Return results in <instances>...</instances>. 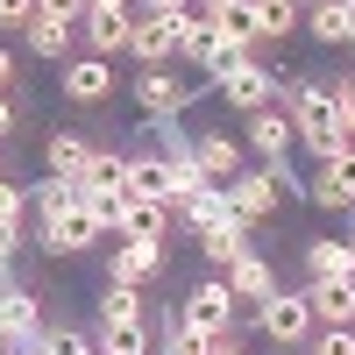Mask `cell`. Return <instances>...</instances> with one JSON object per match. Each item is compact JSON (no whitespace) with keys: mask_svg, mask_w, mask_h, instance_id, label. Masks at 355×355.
<instances>
[{"mask_svg":"<svg viewBox=\"0 0 355 355\" xmlns=\"http://www.w3.org/2000/svg\"><path fill=\"white\" fill-rule=\"evenodd\" d=\"M214 93L234 107V114H256V107H277V93H284V78L263 64V57H227V64L206 78Z\"/></svg>","mask_w":355,"mask_h":355,"instance_id":"obj_1","label":"cell"},{"mask_svg":"<svg viewBox=\"0 0 355 355\" xmlns=\"http://www.w3.org/2000/svg\"><path fill=\"white\" fill-rule=\"evenodd\" d=\"M128 93H135V107H142V121H185L192 100H199V85L178 78L171 64H157V71H135Z\"/></svg>","mask_w":355,"mask_h":355,"instance_id":"obj_2","label":"cell"},{"mask_svg":"<svg viewBox=\"0 0 355 355\" xmlns=\"http://www.w3.org/2000/svg\"><path fill=\"white\" fill-rule=\"evenodd\" d=\"M234 313H242V306H234V291H227L220 277H199L171 320H178V327H192L199 341H214V334H234Z\"/></svg>","mask_w":355,"mask_h":355,"instance_id":"obj_3","label":"cell"},{"mask_svg":"<svg viewBox=\"0 0 355 355\" xmlns=\"http://www.w3.org/2000/svg\"><path fill=\"white\" fill-rule=\"evenodd\" d=\"M256 334L284 348V355H299L313 341V306H306V291H277V299H263L256 306Z\"/></svg>","mask_w":355,"mask_h":355,"instance_id":"obj_4","label":"cell"},{"mask_svg":"<svg viewBox=\"0 0 355 355\" xmlns=\"http://www.w3.org/2000/svg\"><path fill=\"white\" fill-rule=\"evenodd\" d=\"M220 192H227V206H234V220H249V227H263V220L284 206V185H277L270 164H249L242 178H227Z\"/></svg>","mask_w":355,"mask_h":355,"instance_id":"obj_5","label":"cell"},{"mask_svg":"<svg viewBox=\"0 0 355 355\" xmlns=\"http://www.w3.org/2000/svg\"><path fill=\"white\" fill-rule=\"evenodd\" d=\"M242 150H249L256 164H284L291 150H299L291 114H284V107H256V114H242Z\"/></svg>","mask_w":355,"mask_h":355,"instance_id":"obj_6","label":"cell"},{"mask_svg":"<svg viewBox=\"0 0 355 355\" xmlns=\"http://www.w3.org/2000/svg\"><path fill=\"white\" fill-rule=\"evenodd\" d=\"M57 93H64L71 107H100V100H114V64L93 57V50H78V57L57 64Z\"/></svg>","mask_w":355,"mask_h":355,"instance_id":"obj_7","label":"cell"},{"mask_svg":"<svg viewBox=\"0 0 355 355\" xmlns=\"http://www.w3.org/2000/svg\"><path fill=\"white\" fill-rule=\"evenodd\" d=\"M185 15V8H178ZM178 15H150V8H135V36H128V57L142 71H157V64H171L178 57Z\"/></svg>","mask_w":355,"mask_h":355,"instance_id":"obj_8","label":"cell"},{"mask_svg":"<svg viewBox=\"0 0 355 355\" xmlns=\"http://www.w3.org/2000/svg\"><path fill=\"white\" fill-rule=\"evenodd\" d=\"M306 284H355V249H348V234H306Z\"/></svg>","mask_w":355,"mask_h":355,"instance_id":"obj_9","label":"cell"},{"mask_svg":"<svg viewBox=\"0 0 355 355\" xmlns=\"http://www.w3.org/2000/svg\"><path fill=\"white\" fill-rule=\"evenodd\" d=\"M284 114H291V128H334L341 114H334V78H291L284 85Z\"/></svg>","mask_w":355,"mask_h":355,"instance_id":"obj_10","label":"cell"},{"mask_svg":"<svg viewBox=\"0 0 355 355\" xmlns=\"http://www.w3.org/2000/svg\"><path fill=\"white\" fill-rule=\"evenodd\" d=\"M43 327H50V320H43V299H36V291H28V284H0V334H8L15 348H36Z\"/></svg>","mask_w":355,"mask_h":355,"instance_id":"obj_11","label":"cell"},{"mask_svg":"<svg viewBox=\"0 0 355 355\" xmlns=\"http://www.w3.org/2000/svg\"><path fill=\"white\" fill-rule=\"evenodd\" d=\"M178 57H185L192 71H206V78H214V71L227 64V43H220V28L206 21L199 8H185V15H178Z\"/></svg>","mask_w":355,"mask_h":355,"instance_id":"obj_12","label":"cell"},{"mask_svg":"<svg viewBox=\"0 0 355 355\" xmlns=\"http://www.w3.org/2000/svg\"><path fill=\"white\" fill-rule=\"evenodd\" d=\"M220 284L234 291V306H263V299H277V291H284V284H277V263H270V256H256V249H249V256H234L227 270H220Z\"/></svg>","mask_w":355,"mask_h":355,"instance_id":"obj_13","label":"cell"},{"mask_svg":"<svg viewBox=\"0 0 355 355\" xmlns=\"http://www.w3.org/2000/svg\"><path fill=\"white\" fill-rule=\"evenodd\" d=\"M192 164L214 178V185H227V178H242V171H249V150H242V135L206 128V135H192Z\"/></svg>","mask_w":355,"mask_h":355,"instance_id":"obj_14","label":"cell"},{"mask_svg":"<svg viewBox=\"0 0 355 355\" xmlns=\"http://www.w3.org/2000/svg\"><path fill=\"white\" fill-rule=\"evenodd\" d=\"M36 234H43L50 256H85L93 242H107V227L85 214V206H71V214H57V220H36Z\"/></svg>","mask_w":355,"mask_h":355,"instance_id":"obj_15","label":"cell"},{"mask_svg":"<svg viewBox=\"0 0 355 355\" xmlns=\"http://www.w3.org/2000/svg\"><path fill=\"white\" fill-rule=\"evenodd\" d=\"M164 270V242H121V234H114V249H107V284H150Z\"/></svg>","mask_w":355,"mask_h":355,"instance_id":"obj_16","label":"cell"},{"mask_svg":"<svg viewBox=\"0 0 355 355\" xmlns=\"http://www.w3.org/2000/svg\"><path fill=\"white\" fill-rule=\"evenodd\" d=\"M306 199L320 206V214H341V206H355V150L334 157V164H320V171L306 178Z\"/></svg>","mask_w":355,"mask_h":355,"instance_id":"obj_17","label":"cell"},{"mask_svg":"<svg viewBox=\"0 0 355 355\" xmlns=\"http://www.w3.org/2000/svg\"><path fill=\"white\" fill-rule=\"evenodd\" d=\"M114 234H121V242H164V234H171V206L164 199H121Z\"/></svg>","mask_w":355,"mask_h":355,"instance_id":"obj_18","label":"cell"},{"mask_svg":"<svg viewBox=\"0 0 355 355\" xmlns=\"http://www.w3.org/2000/svg\"><path fill=\"white\" fill-rule=\"evenodd\" d=\"M299 28H306V36L313 43H348L355 36V8H348V0H306V15H299Z\"/></svg>","mask_w":355,"mask_h":355,"instance_id":"obj_19","label":"cell"},{"mask_svg":"<svg viewBox=\"0 0 355 355\" xmlns=\"http://www.w3.org/2000/svg\"><path fill=\"white\" fill-rule=\"evenodd\" d=\"M85 164H93V142L85 135H71V128L43 135V178H85Z\"/></svg>","mask_w":355,"mask_h":355,"instance_id":"obj_20","label":"cell"},{"mask_svg":"<svg viewBox=\"0 0 355 355\" xmlns=\"http://www.w3.org/2000/svg\"><path fill=\"white\" fill-rule=\"evenodd\" d=\"M78 36H85V50L93 57H128V36H135V15H85L78 21Z\"/></svg>","mask_w":355,"mask_h":355,"instance_id":"obj_21","label":"cell"},{"mask_svg":"<svg viewBox=\"0 0 355 355\" xmlns=\"http://www.w3.org/2000/svg\"><path fill=\"white\" fill-rule=\"evenodd\" d=\"M21 43H28V57H43V64H64V57H78V28L71 21H28L21 28Z\"/></svg>","mask_w":355,"mask_h":355,"instance_id":"obj_22","label":"cell"},{"mask_svg":"<svg viewBox=\"0 0 355 355\" xmlns=\"http://www.w3.org/2000/svg\"><path fill=\"white\" fill-rule=\"evenodd\" d=\"M192 242L206 249V263H214V270H227L234 256H249V249H256V227H249V220H220V227L192 234Z\"/></svg>","mask_w":355,"mask_h":355,"instance_id":"obj_23","label":"cell"},{"mask_svg":"<svg viewBox=\"0 0 355 355\" xmlns=\"http://www.w3.org/2000/svg\"><path fill=\"white\" fill-rule=\"evenodd\" d=\"M313 306V327H355V284H299Z\"/></svg>","mask_w":355,"mask_h":355,"instance_id":"obj_24","label":"cell"},{"mask_svg":"<svg viewBox=\"0 0 355 355\" xmlns=\"http://www.w3.org/2000/svg\"><path fill=\"white\" fill-rule=\"evenodd\" d=\"M171 220L185 227V234H206V227L234 220V206H227V192H220V185H206V192H192L185 206H171Z\"/></svg>","mask_w":355,"mask_h":355,"instance_id":"obj_25","label":"cell"},{"mask_svg":"<svg viewBox=\"0 0 355 355\" xmlns=\"http://www.w3.org/2000/svg\"><path fill=\"white\" fill-rule=\"evenodd\" d=\"M306 15V0H249V28H256V43H284L291 28H299Z\"/></svg>","mask_w":355,"mask_h":355,"instance_id":"obj_26","label":"cell"},{"mask_svg":"<svg viewBox=\"0 0 355 355\" xmlns=\"http://www.w3.org/2000/svg\"><path fill=\"white\" fill-rule=\"evenodd\" d=\"M121 192H128V199H164V206H171V164H164L157 150H150V157H128Z\"/></svg>","mask_w":355,"mask_h":355,"instance_id":"obj_27","label":"cell"},{"mask_svg":"<svg viewBox=\"0 0 355 355\" xmlns=\"http://www.w3.org/2000/svg\"><path fill=\"white\" fill-rule=\"evenodd\" d=\"M78 178H43V185H28V214H36V220H57V214H71V206H78Z\"/></svg>","mask_w":355,"mask_h":355,"instance_id":"obj_28","label":"cell"},{"mask_svg":"<svg viewBox=\"0 0 355 355\" xmlns=\"http://www.w3.org/2000/svg\"><path fill=\"white\" fill-rule=\"evenodd\" d=\"M93 348H100V355H157V334L142 327V320H121V327H100Z\"/></svg>","mask_w":355,"mask_h":355,"instance_id":"obj_29","label":"cell"},{"mask_svg":"<svg viewBox=\"0 0 355 355\" xmlns=\"http://www.w3.org/2000/svg\"><path fill=\"white\" fill-rule=\"evenodd\" d=\"M121 320H142V291L135 284H107L100 291V327H121Z\"/></svg>","mask_w":355,"mask_h":355,"instance_id":"obj_30","label":"cell"},{"mask_svg":"<svg viewBox=\"0 0 355 355\" xmlns=\"http://www.w3.org/2000/svg\"><path fill=\"white\" fill-rule=\"evenodd\" d=\"M121 178H128V157H121V150H100V142H93V164H85L78 185H114V192H121Z\"/></svg>","mask_w":355,"mask_h":355,"instance_id":"obj_31","label":"cell"},{"mask_svg":"<svg viewBox=\"0 0 355 355\" xmlns=\"http://www.w3.org/2000/svg\"><path fill=\"white\" fill-rule=\"evenodd\" d=\"M21 220H28V185L0 178V234H21Z\"/></svg>","mask_w":355,"mask_h":355,"instance_id":"obj_32","label":"cell"},{"mask_svg":"<svg viewBox=\"0 0 355 355\" xmlns=\"http://www.w3.org/2000/svg\"><path fill=\"white\" fill-rule=\"evenodd\" d=\"M36 348H43V355H93V334H78V327H64V320H57V327H43Z\"/></svg>","mask_w":355,"mask_h":355,"instance_id":"obj_33","label":"cell"},{"mask_svg":"<svg viewBox=\"0 0 355 355\" xmlns=\"http://www.w3.org/2000/svg\"><path fill=\"white\" fill-rule=\"evenodd\" d=\"M157 355H206V341L192 327H178V320H164L157 327Z\"/></svg>","mask_w":355,"mask_h":355,"instance_id":"obj_34","label":"cell"},{"mask_svg":"<svg viewBox=\"0 0 355 355\" xmlns=\"http://www.w3.org/2000/svg\"><path fill=\"white\" fill-rule=\"evenodd\" d=\"M306 355H355V327H313Z\"/></svg>","mask_w":355,"mask_h":355,"instance_id":"obj_35","label":"cell"},{"mask_svg":"<svg viewBox=\"0 0 355 355\" xmlns=\"http://www.w3.org/2000/svg\"><path fill=\"white\" fill-rule=\"evenodd\" d=\"M36 21V0H0V36H21Z\"/></svg>","mask_w":355,"mask_h":355,"instance_id":"obj_36","label":"cell"},{"mask_svg":"<svg viewBox=\"0 0 355 355\" xmlns=\"http://www.w3.org/2000/svg\"><path fill=\"white\" fill-rule=\"evenodd\" d=\"M36 15H43V21H71V28H78V21H85V0H36Z\"/></svg>","mask_w":355,"mask_h":355,"instance_id":"obj_37","label":"cell"},{"mask_svg":"<svg viewBox=\"0 0 355 355\" xmlns=\"http://www.w3.org/2000/svg\"><path fill=\"white\" fill-rule=\"evenodd\" d=\"M334 114H341V128L355 135V78H334Z\"/></svg>","mask_w":355,"mask_h":355,"instance_id":"obj_38","label":"cell"},{"mask_svg":"<svg viewBox=\"0 0 355 355\" xmlns=\"http://www.w3.org/2000/svg\"><path fill=\"white\" fill-rule=\"evenodd\" d=\"M15 78H21V57L8 50V36H0V93H15Z\"/></svg>","mask_w":355,"mask_h":355,"instance_id":"obj_39","label":"cell"},{"mask_svg":"<svg viewBox=\"0 0 355 355\" xmlns=\"http://www.w3.org/2000/svg\"><path fill=\"white\" fill-rule=\"evenodd\" d=\"M15 128H21V107L0 93V150H8V135H15Z\"/></svg>","mask_w":355,"mask_h":355,"instance_id":"obj_40","label":"cell"},{"mask_svg":"<svg viewBox=\"0 0 355 355\" xmlns=\"http://www.w3.org/2000/svg\"><path fill=\"white\" fill-rule=\"evenodd\" d=\"M15 249H21V234H0V284H15Z\"/></svg>","mask_w":355,"mask_h":355,"instance_id":"obj_41","label":"cell"},{"mask_svg":"<svg viewBox=\"0 0 355 355\" xmlns=\"http://www.w3.org/2000/svg\"><path fill=\"white\" fill-rule=\"evenodd\" d=\"M206 355H249V348H242V334H214V341H206Z\"/></svg>","mask_w":355,"mask_h":355,"instance_id":"obj_42","label":"cell"},{"mask_svg":"<svg viewBox=\"0 0 355 355\" xmlns=\"http://www.w3.org/2000/svg\"><path fill=\"white\" fill-rule=\"evenodd\" d=\"M85 15H135V0H85Z\"/></svg>","mask_w":355,"mask_h":355,"instance_id":"obj_43","label":"cell"},{"mask_svg":"<svg viewBox=\"0 0 355 355\" xmlns=\"http://www.w3.org/2000/svg\"><path fill=\"white\" fill-rule=\"evenodd\" d=\"M150 15H178V8H192V0H142Z\"/></svg>","mask_w":355,"mask_h":355,"instance_id":"obj_44","label":"cell"},{"mask_svg":"<svg viewBox=\"0 0 355 355\" xmlns=\"http://www.w3.org/2000/svg\"><path fill=\"white\" fill-rule=\"evenodd\" d=\"M0 355H21V348H15V341H8V334H0Z\"/></svg>","mask_w":355,"mask_h":355,"instance_id":"obj_45","label":"cell"},{"mask_svg":"<svg viewBox=\"0 0 355 355\" xmlns=\"http://www.w3.org/2000/svg\"><path fill=\"white\" fill-rule=\"evenodd\" d=\"M348 249H355V220H348Z\"/></svg>","mask_w":355,"mask_h":355,"instance_id":"obj_46","label":"cell"},{"mask_svg":"<svg viewBox=\"0 0 355 355\" xmlns=\"http://www.w3.org/2000/svg\"><path fill=\"white\" fill-rule=\"evenodd\" d=\"M21 355H43V348H21Z\"/></svg>","mask_w":355,"mask_h":355,"instance_id":"obj_47","label":"cell"},{"mask_svg":"<svg viewBox=\"0 0 355 355\" xmlns=\"http://www.w3.org/2000/svg\"><path fill=\"white\" fill-rule=\"evenodd\" d=\"M0 178H8V164H0Z\"/></svg>","mask_w":355,"mask_h":355,"instance_id":"obj_48","label":"cell"},{"mask_svg":"<svg viewBox=\"0 0 355 355\" xmlns=\"http://www.w3.org/2000/svg\"><path fill=\"white\" fill-rule=\"evenodd\" d=\"M348 50H355V36H348Z\"/></svg>","mask_w":355,"mask_h":355,"instance_id":"obj_49","label":"cell"},{"mask_svg":"<svg viewBox=\"0 0 355 355\" xmlns=\"http://www.w3.org/2000/svg\"><path fill=\"white\" fill-rule=\"evenodd\" d=\"M348 8H355V0H348Z\"/></svg>","mask_w":355,"mask_h":355,"instance_id":"obj_50","label":"cell"},{"mask_svg":"<svg viewBox=\"0 0 355 355\" xmlns=\"http://www.w3.org/2000/svg\"><path fill=\"white\" fill-rule=\"evenodd\" d=\"M93 355H100V348H93Z\"/></svg>","mask_w":355,"mask_h":355,"instance_id":"obj_51","label":"cell"}]
</instances>
